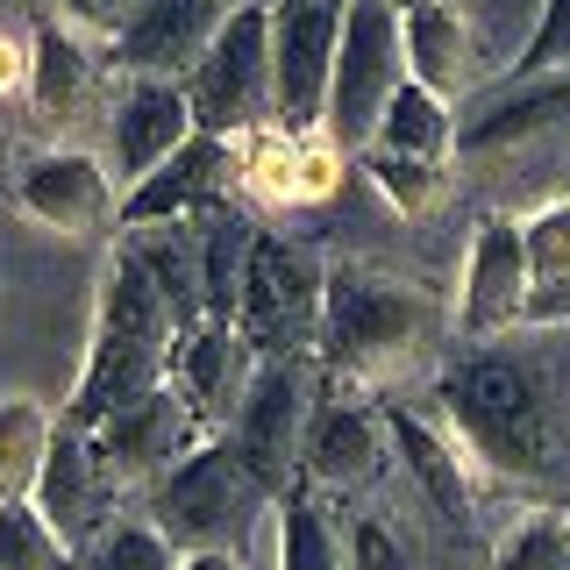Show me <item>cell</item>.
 I'll list each match as a JSON object with an SVG mask.
<instances>
[{
	"label": "cell",
	"mask_w": 570,
	"mask_h": 570,
	"mask_svg": "<svg viewBox=\"0 0 570 570\" xmlns=\"http://www.w3.org/2000/svg\"><path fill=\"white\" fill-rule=\"evenodd\" d=\"M171 356H178V321L165 307V293L150 285V272L129 249H107L100 264V293H94V328H86V364L71 379L65 400V428L94 435L107 414H121L142 392L171 385Z\"/></svg>",
	"instance_id": "obj_2"
},
{
	"label": "cell",
	"mask_w": 570,
	"mask_h": 570,
	"mask_svg": "<svg viewBox=\"0 0 570 570\" xmlns=\"http://www.w3.org/2000/svg\"><path fill=\"white\" fill-rule=\"evenodd\" d=\"M200 293H207V321H228L236 328V293H243V264H249V243H257V222L243 207H214L200 214Z\"/></svg>",
	"instance_id": "obj_27"
},
{
	"label": "cell",
	"mask_w": 570,
	"mask_h": 570,
	"mask_svg": "<svg viewBox=\"0 0 570 570\" xmlns=\"http://www.w3.org/2000/svg\"><path fill=\"white\" fill-rule=\"evenodd\" d=\"M264 507H278V499L249 478V463L228 450V435H207L186 463H171V471L142 492V521L165 534L178 557H193V549H228V557H243V542L257 534Z\"/></svg>",
	"instance_id": "obj_4"
},
{
	"label": "cell",
	"mask_w": 570,
	"mask_h": 570,
	"mask_svg": "<svg viewBox=\"0 0 570 570\" xmlns=\"http://www.w3.org/2000/svg\"><path fill=\"white\" fill-rule=\"evenodd\" d=\"M392 471V435H385V406H371L364 392H343L314 406L307 450H299V485L328 492V499H371Z\"/></svg>",
	"instance_id": "obj_12"
},
{
	"label": "cell",
	"mask_w": 570,
	"mask_h": 570,
	"mask_svg": "<svg viewBox=\"0 0 570 570\" xmlns=\"http://www.w3.org/2000/svg\"><path fill=\"white\" fill-rule=\"evenodd\" d=\"M200 442H207V428L193 421V406L178 400L171 385L142 392V400H129L121 414H107L94 428V456L107 463V478H115L121 492H150L157 478H165L171 463H186Z\"/></svg>",
	"instance_id": "obj_13"
},
{
	"label": "cell",
	"mask_w": 570,
	"mask_h": 570,
	"mask_svg": "<svg viewBox=\"0 0 570 570\" xmlns=\"http://www.w3.org/2000/svg\"><path fill=\"white\" fill-rule=\"evenodd\" d=\"M14 94H29V36L0 29V100H14Z\"/></svg>",
	"instance_id": "obj_38"
},
{
	"label": "cell",
	"mask_w": 570,
	"mask_h": 570,
	"mask_svg": "<svg viewBox=\"0 0 570 570\" xmlns=\"http://www.w3.org/2000/svg\"><path fill=\"white\" fill-rule=\"evenodd\" d=\"M115 499H121V485L107 478V463L94 456V435H79V428L58 421V428H50V456H43V478H36L29 507L43 513L71 549H86L107 521H115Z\"/></svg>",
	"instance_id": "obj_17"
},
{
	"label": "cell",
	"mask_w": 570,
	"mask_h": 570,
	"mask_svg": "<svg viewBox=\"0 0 570 570\" xmlns=\"http://www.w3.org/2000/svg\"><path fill=\"white\" fill-rule=\"evenodd\" d=\"M100 100V58L79 29H65L58 14L29 29V107L65 129V121H86V107Z\"/></svg>",
	"instance_id": "obj_22"
},
{
	"label": "cell",
	"mask_w": 570,
	"mask_h": 570,
	"mask_svg": "<svg viewBox=\"0 0 570 570\" xmlns=\"http://www.w3.org/2000/svg\"><path fill=\"white\" fill-rule=\"evenodd\" d=\"M400 43H406V79L428 86L435 100L463 107L478 94V22L463 0H406L400 8Z\"/></svg>",
	"instance_id": "obj_19"
},
{
	"label": "cell",
	"mask_w": 570,
	"mask_h": 570,
	"mask_svg": "<svg viewBox=\"0 0 570 570\" xmlns=\"http://www.w3.org/2000/svg\"><path fill=\"white\" fill-rule=\"evenodd\" d=\"M542 71H570V0H542L521 58H513V79H542Z\"/></svg>",
	"instance_id": "obj_35"
},
{
	"label": "cell",
	"mask_w": 570,
	"mask_h": 570,
	"mask_svg": "<svg viewBox=\"0 0 570 570\" xmlns=\"http://www.w3.org/2000/svg\"><path fill=\"white\" fill-rule=\"evenodd\" d=\"M528 236V328H570V200L521 214Z\"/></svg>",
	"instance_id": "obj_24"
},
{
	"label": "cell",
	"mask_w": 570,
	"mask_h": 570,
	"mask_svg": "<svg viewBox=\"0 0 570 570\" xmlns=\"http://www.w3.org/2000/svg\"><path fill=\"white\" fill-rule=\"evenodd\" d=\"M293 178H299V136L285 129L236 136V193H249L257 207H299Z\"/></svg>",
	"instance_id": "obj_29"
},
{
	"label": "cell",
	"mask_w": 570,
	"mask_h": 570,
	"mask_svg": "<svg viewBox=\"0 0 570 570\" xmlns=\"http://www.w3.org/2000/svg\"><path fill=\"white\" fill-rule=\"evenodd\" d=\"M435 400H442L435 428L485 485L557 492L570 478V400L534 350L513 343L463 350L435 379Z\"/></svg>",
	"instance_id": "obj_1"
},
{
	"label": "cell",
	"mask_w": 570,
	"mask_h": 570,
	"mask_svg": "<svg viewBox=\"0 0 570 570\" xmlns=\"http://www.w3.org/2000/svg\"><path fill=\"white\" fill-rule=\"evenodd\" d=\"M0 570H71V542L29 499H8L0 507Z\"/></svg>",
	"instance_id": "obj_33"
},
{
	"label": "cell",
	"mask_w": 570,
	"mask_h": 570,
	"mask_svg": "<svg viewBox=\"0 0 570 570\" xmlns=\"http://www.w3.org/2000/svg\"><path fill=\"white\" fill-rule=\"evenodd\" d=\"M121 249L150 272V285L165 293V307L178 321V335H193L207 321V293H200V228L171 222V228H129Z\"/></svg>",
	"instance_id": "obj_23"
},
{
	"label": "cell",
	"mask_w": 570,
	"mask_h": 570,
	"mask_svg": "<svg viewBox=\"0 0 570 570\" xmlns=\"http://www.w3.org/2000/svg\"><path fill=\"white\" fill-rule=\"evenodd\" d=\"M371 150H385V157H421V165H450V150H456V107L406 79L400 94H392L379 136H371Z\"/></svg>",
	"instance_id": "obj_26"
},
{
	"label": "cell",
	"mask_w": 570,
	"mask_h": 570,
	"mask_svg": "<svg viewBox=\"0 0 570 570\" xmlns=\"http://www.w3.org/2000/svg\"><path fill=\"white\" fill-rule=\"evenodd\" d=\"M228 8H264V0H228Z\"/></svg>",
	"instance_id": "obj_41"
},
{
	"label": "cell",
	"mask_w": 570,
	"mask_h": 570,
	"mask_svg": "<svg viewBox=\"0 0 570 570\" xmlns=\"http://www.w3.org/2000/svg\"><path fill=\"white\" fill-rule=\"evenodd\" d=\"M400 86H406L400 8H392V0H350V14H343V43H335L328 107H321V136H328L343 157H364Z\"/></svg>",
	"instance_id": "obj_5"
},
{
	"label": "cell",
	"mask_w": 570,
	"mask_h": 570,
	"mask_svg": "<svg viewBox=\"0 0 570 570\" xmlns=\"http://www.w3.org/2000/svg\"><path fill=\"white\" fill-rule=\"evenodd\" d=\"M350 0H272V129L321 136Z\"/></svg>",
	"instance_id": "obj_10"
},
{
	"label": "cell",
	"mask_w": 570,
	"mask_h": 570,
	"mask_svg": "<svg viewBox=\"0 0 570 570\" xmlns=\"http://www.w3.org/2000/svg\"><path fill=\"white\" fill-rule=\"evenodd\" d=\"M249 379H257V350H249L228 321H200L193 335H178L171 392L193 406V421H200L207 435H228V428H236V406H243Z\"/></svg>",
	"instance_id": "obj_18"
},
{
	"label": "cell",
	"mask_w": 570,
	"mask_h": 570,
	"mask_svg": "<svg viewBox=\"0 0 570 570\" xmlns=\"http://www.w3.org/2000/svg\"><path fill=\"white\" fill-rule=\"evenodd\" d=\"M528 328V236L521 214H485L471 249H463V285H456V335L471 350L507 343Z\"/></svg>",
	"instance_id": "obj_11"
},
{
	"label": "cell",
	"mask_w": 570,
	"mask_h": 570,
	"mask_svg": "<svg viewBox=\"0 0 570 570\" xmlns=\"http://www.w3.org/2000/svg\"><path fill=\"white\" fill-rule=\"evenodd\" d=\"M107 121H115V178L121 186H142L193 136V107H186L178 79H121V100Z\"/></svg>",
	"instance_id": "obj_21"
},
{
	"label": "cell",
	"mask_w": 570,
	"mask_h": 570,
	"mask_svg": "<svg viewBox=\"0 0 570 570\" xmlns=\"http://www.w3.org/2000/svg\"><path fill=\"white\" fill-rule=\"evenodd\" d=\"M299 207H321L343 193V150H335L328 136H299V178H293Z\"/></svg>",
	"instance_id": "obj_36"
},
{
	"label": "cell",
	"mask_w": 570,
	"mask_h": 570,
	"mask_svg": "<svg viewBox=\"0 0 570 570\" xmlns=\"http://www.w3.org/2000/svg\"><path fill=\"white\" fill-rule=\"evenodd\" d=\"M236 193V142L222 136H186L178 150L157 165L142 186L121 193L115 228H171V222H200Z\"/></svg>",
	"instance_id": "obj_14"
},
{
	"label": "cell",
	"mask_w": 570,
	"mask_h": 570,
	"mask_svg": "<svg viewBox=\"0 0 570 570\" xmlns=\"http://www.w3.org/2000/svg\"><path fill=\"white\" fill-rule=\"evenodd\" d=\"M563 142H570V71H542V79H507L499 94L463 107L450 157L471 178H513Z\"/></svg>",
	"instance_id": "obj_7"
},
{
	"label": "cell",
	"mask_w": 570,
	"mask_h": 570,
	"mask_svg": "<svg viewBox=\"0 0 570 570\" xmlns=\"http://www.w3.org/2000/svg\"><path fill=\"white\" fill-rule=\"evenodd\" d=\"M178 570H243V557H228V549H193V557H178Z\"/></svg>",
	"instance_id": "obj_39"
},
{
	"label": "cell",
	"mask_w": 570,
	"mask_h": 570,
	"mask_svg": "<svg viewBox=\"0 0 570 570\" xmlns=\"http://www.w3.org/2000/svg\"><path fill=\"white\" fill-rule=\"evenodd\" d=\"M350 570H428L414 534L400 521H385V507L350 513Z\"/></svg>",
	"instance_id": "obj_34"
},
{
	"label": "cell",
	"mask_w": 570,
	"mask_h": 570,
	"mask_svg": "<svg viewBox=\"0 0 570 570\" xmlns=\"http://www.w3.org/2000/svg\"><path fill=\"white\" fill-rule=\"evenodd\" d=\"M50 428H58V414L36 406V400H8V406H0V507L36 492L43 456H50Z\"/></svg>",
	"instance_id": "obj_28"
},
{
	"label": "cell",
	"mask_w": 570,
	"mask_h": 570,
	"mask_svg": "<svg viewBox=\"0 0 570 570\" xmlns=\"http://www.w3.org/2000/svg\"><path fill=\"white\" fill-rule=\"evenodd\" d=\"M142 0H50V14H58L65 29H79L86 43H115L121 29H129V14Z\"/></svg>",
	"instance_id": "obj_37"
},
{
	"label": "cell",
	"mask_w": 570,
	"mask_h": 570,
	"mask_svg": "<svg viewBox=\"0 0 570 570\" xmlns=\"http://www.w3.org/2000/svg\"><path fill=\"white\" fill-rule=\"evenodd\" d=\"M321 285L328 264L307 243L257 228L243 264V293H236V335L257 356H314L321 350Z\"/></svg>",
	"instance_id": "obj_6"
},
{
	"label": "cell",
	"mask_w": 570,
	"mask_h": 570,
	"mask_svg": "<svg viewBox=\"0 0 570 570\" xmlns=\"http://www.w3.org/2000/svg\"><path fill=\"white\" fill-rule=\"evenodd\" d=\"M228 22V0H142L129 14V29L107 43L121 79H178L207 58V43Z\"/></svg>",
	"instance_id": "obj_15"
},
{
	"label": "cell",
	"mask_w": 570,
	"mask_h": 570,
	"mask_svg": "<svg viewBox=\"0 0 570 570\" xmlns=\"http://www.w3.org/2000/svg\"><path fill=\"white\" fill-rule=\"evenodd\" d=\"M14 207L29 222L58 228V236H100L115 228V178H107L100 157L86 150H36L22 171H14Z\"/></svg>",
	"instance_id": "obj_16"
},
{
	"label": "cell",
	"mask_w": 570,
	"mask_h": 570,
	"mask_svg": "<svg viewBox=\"0 0 570 570\" xmlns=\"http://www.w3.org/2000/svg\"><path fill=\"white\" fill-rule=\"evenodd\" d=\"M385 435H392V456H400V471L414 478V492H421V507L435 513L442 528H471L478 521V492H485V478L471 471V463L456 456V442L442 435L435 421H421V414H400V406H385Z\"/></svg>",
	"instance_id": "obj_20"
},
{
	"label": "cell",
	"mask_w": 570,
	"mask_h": 570,
	"mask_svg": "<svg viewBox=\"0 0 570 570\" xmlns=\"http://www.w3.org/2000/svg\"><path fill=\"white\" fill-rule=\"evenodd\" d=\"M193 136L236 142L249 129H272V0L264 8H228L207 58L186 71Z\"/></svg>",
	"instance_id": "obj_9"
},
{
	"label": "cell",
	"mask_w": 570,
	"mask_h": 570,
	"mask_svg": "<svg viewBox=\"0 0 570 570\" xmlns=\"http://www.w3.org/2000/svg\"><path fill=\"white\" fill-rule=\"evenodd\" d=\"M314 406H321V356H257V379L236 406L228 450L249 463V478L272 499L299 485V450H307Z\"/></svg>",
	"instance_id": "obj_8"
},
{
	"label": "cell",
	"mask_w": 570,
	"mask_h": 570,
	"mask_svg": "<svg viewBox=\"0 0 570 570\" xmlns=\"http://www.w3.org/2000/svg\"><path fill=\"white\" fill-rule=\"evenodd\" d=\"M492 570H570V507H534L492 542Z\"/></svg>",
	"instance_id": "obj_32"
},
{
	"label": "cell",
	"mask_w": 570,
	"mask_h": 570,
	"mask_svg": "<svg viewBox=\"0 0 570 570\" xmlns=\"http://www.w3.org/2000/svg\"><path fill=\"white\" fill-rule=\"evenodd\" d=\"M278 570H350V528L328 492L293 485L278 499Z\"/></svg>",
	"instance_id": "obj_25"
},
{
	"label": "cell",
	"mask_w": 570,
	"mask_h": 570,
	"mask_svg": "<svg viewBox=\"0 0 570 570\" xmlns=\"http://www.w3.org/2000/svg\"><path fill=\"white\" fill-rule=\"evenodd\" d=\"M435 350V299L371 264H328L321 285V379L343 392H379L414 379Z\"/></svg>",
	"instance_id": "obj_3"
},
{
	"label": "cell",
	"mask_w": 570,
	"mask_h": 570,
	"mask_svg": "<svg viewBox=\"0 0 570 570\" xmlns=\"http://www.w3.org/2000/svg\"><path fill=\"white\" fill-rule=\"evenodd\" d=\"M557 200H570V150H563V165H557Z\"/></svg>",
	"instance_id": "obj_40"
},
{
	"label": "cell",
	"mask_w": 570,
	"mask_h": 570,
	"mask_svg": "<svg viewBox=\"0 0 570 570\" xmlns=\"http://www.w3.org/2000/svg\"><path fill=\"white\" fill-rule=\"evenodd\" d=\"M71 570H178V549L142 513H115L86 549H71Z\"/></svg>",
	"instance_id": "obj_30"
},
{
	"label": "cell",
	"mask_w": 570,
	"mask_h": 570,
	"mask_svg": "<svg viewBox=\"0 0 570 570\" xmlns=\"http://www.w3.org/2000/svg\"><path fill=\"white\" fill-rule=\"evenodd\" d=\"M364 171H371V186L385 193V207L406 214V222H428V214L450 207V165H421V157L364 150Z\"/></svg>",
	"instance_id": "obj_31"
}]
</instances>
